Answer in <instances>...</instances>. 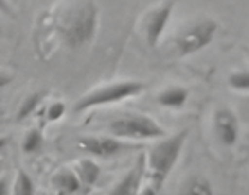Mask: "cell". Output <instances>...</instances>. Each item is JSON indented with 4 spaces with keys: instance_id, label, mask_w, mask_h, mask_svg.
Listing matches in <instances>:
<instances>
[{
    "instance_id": "44dd1931",
    "label": "cell",
    "mask_w": 249,
    "mask_h": 195,
    "mask_svg": "<svg viewBox=\"0 0 249 195\" xmlns=\"http://www.w3.org/2000/svg\"><path fill=\"white\" fill-rule=\"evenodd\" d=\"M0 11L11 15V7H9V4H7V0H0Z\"/></svg>"
},
{
    "instance_id": "3957f363",
    "label": "cell",
    "mask_w": 249,
    "mask_h": 195,
    "mask_svg": "<svg viewBox=\"0 0 249 195\" xmlns=\"http://www.w3.org/2000/svg\"><path fill=\"white\" fill-rule=\"evenodd\" d=\"M143 89H145V84L140 81H120V83L104 84L101 88L91 89L86 95H83L74 104V111L83 113L91 109V107L117 104V102L127 101L131 97L140 95Z\"/></svg>"
},
{
    "instance_id": "8992f818",
    "label": "cell",
    "mask_w": 249,
    "mask_h": 195,
    "mask_svg": "<svg viewBox=\"0 0 249 195\" xmlns=\"http://www.w3.org/2000/svg\"><path fill=\"white\" fill-rule=\"evenodd\" d=\"M174 11V0H169L156 9L149 13L145 17V39H147L149 47H156L160 43V39L163 36L165 29L169 25V20Z\"/></svg>"
},
{
    "instance_id": "d6986e66",
    "label": "cell",
    "mask_w": 249,
    "mask_h": 195,
    "mask_svg": "<svg viewBox=\"0 0 249 195\" xmlns=\"http://www.w3.org/2000/svg\"><path fill=\"white\" fill-rule=\"evenodd\" d=\"M13 83V75L7 72H2L0 70V89H4L6 86H9V84Z\"/></svg>"
},
{
    "instance_id": "9a60e30c",
    "label": "cell",
    "mask_w": 249,
    "mask_h": 195,
    "mask_svg": "<svg viewBox=\"0 0 249 195\" xmlns=\"http://www.w3.org/2000/svg\"><path fill=\"white\" fill-rule=\"evenodd\" d=\"M43 145V133L40 129H29L25 138L22 142V149L25 154H33V152H38Z\"/></svg>"
},
{
    "instance_id": "ffe728a7",
    "label": "cell",
    "mask_w": 249,
    "mask_h": 195,
    "mask_svg": "<svg viewBox=\"0 0 249 195\" xmlns=\"http://www.w3.org/2000/svg\"><path fill=\"white\" fill-rule=\"evenodd\" d=\"M9 194V179L7 177H0V195Z\"/></svg>"
},
{
    "instance_id": "4fadbf2b",
    "label": "cell",
    "mask_w": 249,
    "mask_h": 195,
    "mask_svg": "<svg viewBox=\"0 0 249 195\" xmlns=\"http://www.w3.org/2000/svg\"><path fill=\"white\" fill-rule=\"evenodd\" d=\"M43 99H45V93H43V91H36V93H31L29 97H25L20 109H18V115H17L18 122H22V120L31 117V115L41 106Z\"/></svg>"
},
{
    "instance_id": "e0dca14e",
    "label": "cell",
    "mask_w": 249,
    "mask_h": 195,
    "mask_svg": "<svg viewBox=\"0 0 249 195\" xmlns=\"http://www.w3.org/2000/svg\"><path fill=\"white\" fill-rule=\"evenodd\" d=\"M228 84H230V88L237 89V91H249V70L230 73Z\"/></svg>"
},
{
    "instance_id": "9c48e42d",
    "label": "cell",
    "mask_w": 249,
    "mask_h": 195,
    "mask_svg": "<svg viewBox=\"0 0 249 195\" xmlns=\"http://www.w3.org/2000/svg\"><path fill=\"white\" fill-rule=\"evenodd\" d=\"M145 156L142 154L138 158V163L135 165V168H131L129 172L125 174L122 181L117 183L111 188L109 194L113 195H135V194H140V186H142V179L145 176Z\"/></svg>"
},
{
    "instance_id": "7402d4cb",
    "label": "cell",
    "mask_w": 249,
    "mask_h": 195,
    "mask_svg": "<svg viewBox=\"0 0 249 195\" xmlns=\"http://www.w3.org/2000/svg\"><path fill=\"white\" fill-rule=\"evenodd\" d=\"M6 145H7V138L6 136H0V152L6 149Z\"/></svg>"
},
{
    "instance_id": "30bf717a",
    "label": "cell",
    "mask_w": 249,
    "mask_h": 195,
    "mask_svg": "<svg viewBox=\"0 0 249 195\" xmlns=\"http://www.w3.org/2000/svg\"><path fill=\"white\" fill-rule=\"evenodd\" d=\"M188 91L185 86H178V84H172V86H167L165 89H161L156 97V102L160 106L169 107V109H181L188 101Z\"/></svg>"
},
{
    "instance_id": "603a6c76",
    "label": "cell",
    "mask_w": 249,
    "mask_h": 195,
    "mask_svg": "<svg viewBox=\"0 0 249 195\" xmlns=\"http://www.w3.org/2000/svg\"><path fill=\"white\" fill-rule=\"evenodd\" d=\"M0 33H2V29H0Z\"/></svg>"
},
{
    "instance_id": "7a4b0ae2",
    "label": "cell",
    "mask_w": 249,
    "mask_h": 195,
    "mask_svg": "<svg viewBox=\"0 0 249 195\" xmlns=\"http://www.w3.org/2000/svg\"><path fill=\"white\" fill-rule=\"evenodd\" d=\"M187 138H188V131L185 129V131H179L178 134H172L169 138L163 136V140L158 142L151 149L147 160V168H149V177H151V186L156 192L161 190L163 183L169 177V174L172 172L174 165L178 163Z\"/></svg>"
},
{
    "instance_id": "8fae6325",
    "label": "cell",
    "mask_w": 249,
    "mask_h": 195,
    "mask_svg": "<svg viewBox=\"0 0 249 195\" xmlns=\"http://www.w3.org/2000/svg\"><path fill=\"white\" fill-rule=\"evenodd\" d=\"M52 184L54 188L59 192V194H77L81 190L85 188L83 183H81L79 176L75 174V170H59V172L52 177Z\"/></svg>"
},
{
    "instance_id": "7c38bea8",
    "label": "cell",
    "mask_w": 249,
    "mask_h": 195,
    "mask_svg": "<svg viewBox=\"0 0 249 195\" xmlns=\"http://www.w3.org/2000/svg\"><path fill=\"white\" fill-rule=\"evenodd\" d=\"M75 174L79 176L85 190H88L99 181V177H101V167H99L95 161H91V160H81V161H77Z\"/></svg>"
},
{
    "instance_id": "ba28073f",
    "label": "cell",
    "mask_w": 249,
    "mask_h": 195,
    "mask_svg": "<svg viewBox=\"0 0 249 195\" xmlns=\"http://www.w3.org/2000/svg\"><path fill=\"white\" fill-rule=\"evenodd\" d=\"M79 145V149L83 151L90 152L93 156H99V158H111V156H117L120 152L127 151L131 149V145L124 143V142H120V138L113 136V138H97V136H88V138H81L77 142Z\"/></svg>"
},
{
    "instance_id": "52a82bcc",
    "label": "cell",
    "mask_w": 249,
    "mask_h": 195,
    "mask_svg": "<svg viewBox=\"0 0 249 195\" xmlns=\"http://www.w3.org/2000/svg\"><path fill=\"white\" fill-rule=\"evenodd\" d=\"M213 129H215L217 140L224 147H233L240 136V125H238L237 115L230 107H219L213 113Z\"/></svg>"
},
{
    "instance_id": "2e32d148",
    "label": "cell",
    "mask_w": 249,
    "mask_h": 195,
    "mask_svg": "<svg viewBox=\"0 0 249 195\" xmlns=\"http://www.w3.org/2000/svg\"><path fill=\"white\" fill-rule=\"evenodd\" d=\"M13 194L17 195H33L34 194V181L31 179L25 170H18L15 184H13Z\"/></svg>"
},
{
    "instance_id": "5bb4252c",
    "label": "cell",
    "mask_w": 249,
    "mask_h": 195,
    "mask_svg": "<svg viewBox=\"0 0 249 195\" xmlns=\"http://www.w3.org/2000/svg\"><path fill=\"white\" fill-rule=\"evenodd\" d=\"M183 194H196V195H212L213 194V186L210 184L208 179L204 177H196L188 179V183L183 186Z\"/></svg>"
},
{
    "instance_id": "5b68a950",
    "label": "cell",
    "mask_w": 249,
    "mask_h": 195,
    "mask_svg": "<svg viewBox=\"0 0 249 195\" xmlns=\"http://www.w3.org/2000/svg\"><path fill=\"white\" fill-rule=\"evenodd\" d=\"M217 25L215 20L212 18H204V20H199V22L192 23L190 27H187L183 31L178 39H176V49H178V54L179 56H192V54H197L203 49H206L217 34Z\"/></svg>"
},
{
    "instance_id": "277c9868",
    "label": "cell",
    "mask_w": 249,
    "mask_h": 195,
    "mask_svg": "<svg viewBox=\"0 0 249 195\" xmlns=\"http://www.w3.org/2000/svg\"><path fill=\"white\" fill-rule=\"evenodd\" d=\"M109 133L125 140H158L163 138L165 129L147 115H124L108 125Z\"/></svg>"
},
{
    "instance_id": "6da1fadb",
    "label": "cell",
    "mask_w": 249,
    "mask_h": 195,
    "mask_svg": "<svg viewBox=\"0 0 249 195\" xmlns=\"http://www.w3.org/2000/svg\"><path fill=\"white\" fill-rule=\"evenodd\" d=\"M99 27V9L88 0L68 9L61 17L57 33L70 51H79L93 41Z\"/></svg>"
},
{
    "instance_id": "ac0fdd59",
    "label": "cell",
    "mask_w": 249,
    "mask_h": 195,
    "mask_svg": "<svg viewBox=\"0 0 249 195\" xmlns=\"http://www.w3.org/2000/svg\"><path fill=\"white\" fill-rule=\"evenodd\" d=\"M65 113H67L65 102L61 101L52 102L51 106L47 107V122H57V120H61L65 117Z\"/></svg>"
}]
</instances>
